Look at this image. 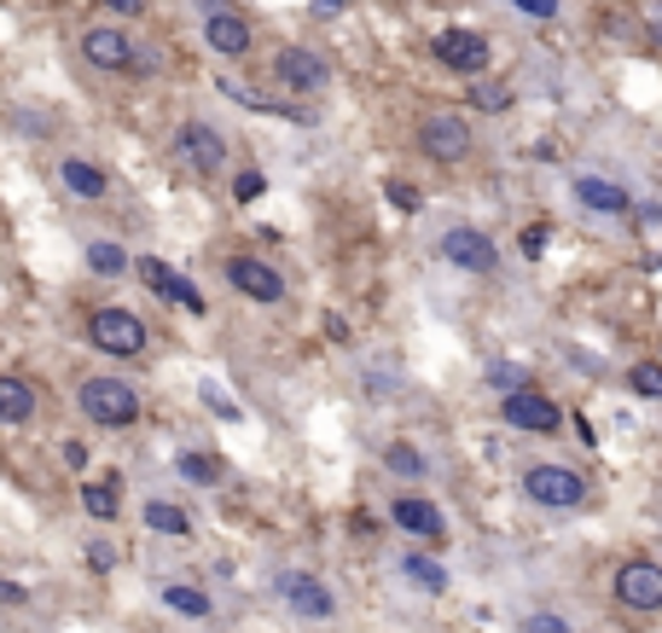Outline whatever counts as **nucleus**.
<instances>
[{
  "instance_id": "34",
  "label": "nucleus",
  "mask_w": 662,
  "mask_h": 633,
  "mask_svg": "<svg viewBox=\"0 0 662 633\" xmlns=\"http://www.w3.org/2000/svg\"><path fill=\"white\" fill-rule=\"evenodd\" d=\"M0 604H7V611H18V604H30V593H23L18 581H7V575H0Z\"/></svg>"
},
{
  "instance_id": "19",
  "label": "nucleus",
  "mask_w": 662,
  "mask_h": 633,
  "mask_svg": "<svg viewBox=\"0 0 662 633\" xmlns=\"http://www.w3.org/2000/svg\"><path fill=\"white\" fill-rule=\"evenodd\" d=\"M36 419V390L23 378L0 372V424H30Z\"/></svg>"
},
{
  "instance_id": "9",
  "label": "nucleus",
  "mask_w": 662,
  "mask_h": 633,
  "mask_svg": "<svg viewBox=\"0 0 662 633\" xmlns=\"http://www.w3.org/2000/svg\"><path fill=\"white\" fill-rule=\"evenodd\" d=\"M430 53H437L448 70H460V76H482L489 70V36H477V30H442L437 41H430Z\"/></svg>"
},
{
  "instance_id": "13",
  "label": "nucleus",
  "mask_w": 662,
  "mask_h": 633,
  "mask_svg": "<svg viewBox=\"0 0 662 633\" xmlns=\"http://www.w3.org/2000/svg\"><path fill=\"white\" fill-rule=\"evenodd\" d=\"M203 41H210V53H221V59H244L257 36H250V23L239 12H221L215 7L210 18H203Z\"/></svg>"
},
{
  "instance_id": "4",
  "label": "nucleus",
  "mask_w": 662,
  "mask_h": 633,
  "mask_svg": "<svg viewBox=\"0 0 662 633\" xmlns=\"http://www.w3.org/2000/svg\"><path fill=\"white\" fill-rule=\"evenodd\" d=\"M88 338H93V349H106V354H140L146 349V320L140 314H129V309H93L88 314Z\"/></svg>"
},
{
  "instance_id": "10",
  "label": "nucleus",
  "mask_w": 662,
  "mask_h": 633,
  "mask_svg": "<svg viewBox=\"0 0 662 633\" xmlns=\"http://www.w3.org/2000/svg\"><path fill=\"white\" fill-rule=\"evenodd\" d=\"M616 599L628 611H662V564L651 559H633L616 570Z\"/></svg>"
},
{
  "instance_id": "31",
  "label": "nucleus",
  "mask_w": 662,
  "mask_h": 633,
  "mask_svg": "<svg viewBox=\"0 0 662 633\" xmlns=\"http://www.w3.org/2000/svg\"><path fill=\"white\" fill-rule=\"evenodd\" d=\"M384 198H390V204H395V210H407V215H413V210L424 204V198H419L413 187H401V181H390V187H384Z\"/></svg>"
},
{
  "instance_id": "26",
  "label": "nucleus",
  "mask_w": 662,
  "mask_h": 633,
  "mask_svg": "<svg viewBox=\"0 0 662 633\" xmlns=\"http://www.w3.org/2000/svg\"><path fill=\"white\" fill-rule=\"evenodd\" d=\"M384 465L401 471V476H424V453H419L413 442H390V448H384Z\"/></svg>"
},
{
  "instance_id": "40",
  "label": "nucleus",
  "mask_w": 662,
  "mask_h": 633,
  "mask_svg": "<svg viewBox=\"0 0 662 633\" xmlns=\"http://www.w3.org/2000/svg\"><path fill=\"white\" fill-rule=\"evenodd\" d=\"M645 23H651V41H662V0H651V7H645Z\"/></svg>"
},
{
  "instance_id": "17",
  "label": "nucleus",
  "mask_w": 662,
  "mask_h": 633,
  "mask_svg": "<svg viewBox=\"0 0 662 633\" xmlns=\"http://www.w3.org/2000/svg\"><path fill=\"white\" fill-rule=\"evenodd\" d=\"M285 599H291L297 616H331L338 611V599H331L325 581H314V575H285Z\"/></svg>"
},
{
  "instance_id": "11",
  "label": "nucleus",
  "mask_w": 662,
  "mask_h": 633,
  "mask_svg": "<svg viewBox=\"0 0 662 633\" xmlns=\"http://www.w3.org/2000/svg\"><path fill=\"white\" fill-rule=\"evenodd\" d=\"M134 273H140V280L151 285V297H163V302H181V309L187 314H203V297L181 280V273H174L169 262H158V257H140L134 262Z\"/></svg>"
},
{
  "instance_id": "6",
  "label": "nucleus",
  "mask_w": 662,
  "mask_h": 633,
  "mask_svg": "<svg viewBox=\"0 0 662 633\" xmlns=\"http://www.w3.org/2000/svg\"><path fill=\"white\" fill-rule=\"evenodd\" d=\"M500 419L512 424V430H534V436H552L558 424H564V413H558V401L552 395H541L534 384H523V390H512L500 401Z\"/></svg>"
},
{
  "instance_id": "20",
  "label": "nucleus",
  "mask_w": 662,
  "mask_h": 633,
  "mask_svg": "<svg viewBox=\"0 0 662 633\" xmlns=\"http://www.w3.org/2000/svg\"><path fill=\"white\" fill-rule=\"evenodd\" d=\"M82 505H88V518L111 523V518L122 512V489H117V476H106V483H82Z\"/></svg>"
},
{
  "instance_id": "18",
  "label": "nucleus",
  "mask_w": 662,
  "mask_h": 633,
  "mask_svg": "<svg viewBox=\"0 0 662 633\" xmlns=\"http://www.w3.org/2000/svg\"><path fill=\"white\" fill-rule=\"evenodd\" d=\"M59 181H64V192H70V198H88V204H99V198L111 192L106 169H99V163H82V158H64Z\"/></svg>"
},
{
  "instance_id": "8",
  "label": "nucleus",
  "mask_w": 662,
  "mask_h": 633,
  "mask_svg": "<svg viewBox=\"0 0 662 633\" xmlns=\"http://www.w3.org/2000/svg\"><path fill=\"white\" fill-rule=\"evenodd\" d=\"M273 76L291 93H325L331 88V64L314 53V47H285V53L273 59Z\"/></svg>"
},
{
  "instance_id": "16",
  "label": "nucleus",
  "mask_w": 662,
  "mask_h": 633,
  "mask_svg": "<svg viewBox=\"0 0 662 633\" xmlns=\"http://www.w3.org/2000/svg\"><path fill=\"white\" fill-rule=\"evenodd\" d=\"M575 204H588L599 215H622V210H633V198H628V187L604 181V174H581V181H575Z\"/></svg>"
},
{
  "instance_id": "21",
  "label": "nucleus",
  "mask_w": 662,
  "mask_h": 633,
  "mask_svg": "<svg viewBox=\"0 0 662 633\" xmlns=\"http://www.w3.org/2000/svg\"><path fill=\"white\" fill-rule=\"evenodd\" d=\"M88 268L99 273V280H117V273H129L134 262H129V250H122V244L99 239V244H88Z\"/></svg>"
},
{
  "instance_id": "24",
  "label": "nucleus",
  "mask_w": 662,
  "mask_h": 633,
  "mask_svg": "<svg viewBox=\"0 0 662 633\" xmlns=\"http://www.w3.org/2000/svg\"><path fill=\"white\" fill-rule=\"evenodd\" d=\"M401 570L413 575L419 587H430V593H442V587H448V570H442V564H430V559H419V552H407V559H401Z\"/></svg>"
},
{
  "instance_id": "15",
  "label": "nucleus",
  "mask_w": 662,
  "mask_h": 633,
  "mask_svg": "<svg viewBox=\"0 0 662 633\" xmlns=\"http://www.w3.org/2000/svg\"><path fill=\"white\" fill-rule=\"evenodd\" d=\"M390 518H395V529H407V535H419V541H442V535H448L442 512H437L430 500H419V494L395 500V505H390Z\"/></svg>"
},
{
  "instance_id": "2",
  "label": "nucleus",
  "mask_w": 662,
  "mask_h": 633,
  "mask_svg": "<svg viewBox=\"0 0 662 633\" xmlns=\"http://www.w3.org/2000/svg\"><path fill=\"white\" fill-rule=\"evenodd\" d=\"M419 151L430 163H465L471 158V122L460 111H430L419 122Z\"/></svg>"
},
{
  "instance_id": "22",
  "label": "nucleus",
  "mask_w": 662,
  "mask_h": 633,
  "mask_svg": "<svg viewBox=\"0 0 662 633\" xmlns=\"http://www.w3.org/2000/svg\"><path fill=\"white\" fill-rule=\"evenodd\" d=\"M174 471H181L187 476V483H203V489H210V483H221V460H215V453H181V460H174Z\"/></svg>"
},
{
  "instance_id": "23",
  "label": "nucleus",
  "mask_w": 662,
  "mask_h": 633,
  "mask_svg": "<svg viewBox=\"0 0 662 633\" xmlns=\"http://www.w3.org/2000/svg\"><path fill=\"white\" fill-rule=\"evenodd\" d=\"M146 523L158 529V535H187V529H192L187 512H181V505H169V500H151L146 505Z\"/></svg>"
},
{
  "instance_id": "37",
  "label": "nucleus",
  "mask_w": 662,
  "mask_h": 633,
  "mask_svg": "<svg viewBox=\"0 0 662 633\" xmlns=\"http://www.w3.org/2000/svg\"><path fill=\"white\" fill-rule=\"evenodd\" d=\"M106 12H117V18H140L146 12V0H99Z\"/></svg>"
},
{
  "instance_id": "3",
  "label": "nucleus",
  "mask_w": 662,
  "mask_h": 633,
  "mask_svg": "<svg viewBox=\"0 0 662 633\" xmlns=\"http://www.w3.org/2000/svg\"><path fill=\"white\" fill-rule=\"evenodd\" d=\"M523 494L534 505H546V512H575V505H588V483L564 465H534L523 476Z\"/></svg>"
},
{
  "instance_id": "5",
  "label": "nucleus",
  "mask_w": 662,
  "mask_h": 633,
  "mask_svg": "<svg viewBox=\"0 0 662 633\" xmlns=\"http://www.w3.org/2000/svg\"><path fill=\"white\" fill-rule=\"evenodd\" d=\"M82 59H88L93 70L122 76V70L140 64V47L129 41V30H117V23H93V30H82Z\"/></svg>"
},
{
  "instance_id": "14",
  "label": "nucleus",
  "mask_w": 662,
  "mask_h": 633,
  "mask_svg": "<svg viewBox=\"0 0 662 633\" xmlns=\"http://www.w3.org/2000/svg\"><path fill=\"white\" fill-rule=\"evenodd\" d=\"M174 140H181V158H187L198 174H215V169L227 163V140L210 129V122H187Z\"/></svg>"
},
{
  "instance_id": "27",
  "label": "nucleus",
  "mask_w": 662,
  "mask_h": 633,
  "mask_svg": "<svg viewBox=\"0 0 662 633\" xmlns=\"http://www.w3.org/2000/svg\"><path fill=\"white\" fill-rule=\"evenodd\" d=\"M262 192H268V174L262 169H239L233 174V198H239V204H257Z\"/></svg>"
},
{
  "instance_id": "35",
  "label": "nucleus",
  "mask_w": 662,
  "mask_h": 633,
  "mask_svg": "<svg viewBox=\"0 0 662 633\" xmlns=\"http://www.w3.org/2000/svg\"><path fill=\"white\" fill-rule=\"evenodd\" d=\"M512 7L529 18H558V0H512Z\"/></svg>"
},
{
  "instance_id": "39",
  "label": "nucleus",
  "mask_w": 662,
  "mask_h": 633,
  "mask_svg": "<svg viewBox=\"0 0 662 633\" xmlns=\"http://www.w3.org/2000/svg\"><path fill=\"white\" fill-rule=\"evenodd\" d=\"M64 465L82 471V465H88V448H82V442H64Z\"/></svg>"
},
{
  "instance_id": "1",
  "label": "nucleus",
  "mask_w": 662,
  "mask_h": 633,
  "mask_svg": "<svg viewBox=\"0 0 662 633\" xmlns=\"http://www.w3.org/2000/svg\"><path fill=\"white\" fill-rule=\"evenodd\" d=\"M76 401H82V413L106 430H129L140 419V395H134V384H122V378H88Z\"/></svg>"
},
{
  "instance_id": "28",
  "label": "nucleus",
  "mask_w": 662,
  "mask_h": 633,
  "mask_svg": "<svg viewBox=\"0 0 662 633\" xmlns=\"http://www.w3.org/2000/svg\"><path fill=\"white\" fill-rule=\"evenodd\" d=\"M471 105H477V111H505V105H512V93H505L500 82H477V88H471Z\"/></svg>"
},
{
  "instance_id": "36",
  "label": "nucleus",
  "mask_w": 662,
  "mask_h": 633,
  "mask_svg": "<svg viewBox=\"0 0 662 633\" xmlns=\"http://www.w3.org/2000/svg\"><path fill=\"white\" fill-rule=\"evenodd\" d=\"M546 250V227H523V257H541Z\"/></svg>"
},
{
  "instance_id": "32",
  "label": "nucleus",
  "mask_w": 662,
  "mask_h": 633,
  "mask_svg": "<svg viewBox=\"0 0 662 633\" xmlns=\"http://www.w3.org/2000/svg\"><path fill=\"white\" fill-rule=\"evenodd\" d=\"M88 570H99V575L117 570V546H111V541H93V546H88Z\"/></svg>"
},
{
  "instance_id": "30",
  "label": "nucleus",
  "mask_w": 662,
  "mask_h": 633,
  "mask_svg": "<svg viewBox=\"0 0 662 633\" xmlns=\"http://www.w3.org/2000/svg\"><path fill=\"white\" fill-rule=\"evenodd\" d=\"M489 384H500L505 395H512V390H523V366H518V361H500V366H489Z\"/></svg>"
},
{
  "instance_id": "29",
  "label": "nucleus",
  "mask_w": 662,
  "mask_h": 633,
  "mask_svg": "<svg viewBox=\"0 0 662 633\" xmlns=\"http://www.w3.org/2000/svg\"><path fill=\"white\" fill-rule=\"evenodd\" d=\"M628 384H633V390H640V395H651V401H656V395H662V366H656V361H645V366H633V372H628Z\"/></svg>"
},
{
  "instance_id": "25",
  "label": "nucleus",
  "mask_w": 662,
  "mask_h": 633,
  "mask_svg": "<svg viewBox=\"0 0 662 633\" xmlns=\"http://www.w3.org/2000/svg\"><path fill=\"white\" fill-rule=\"evenodd\" d=\"M163 604L181 616H210V593H198V587H163Z\"/></svg>"
},
{
  "instance_id": "38",
  "label": "nucleus",
  "mask_w": 662,
  "mask_h": 633,
  "mask_svg": "<svg viewBox=\"0 0 662 633\" xmlns=\"http://www.w3.org/2000/svg\"><path fill=\"white\" fill-rule=\"evenodd\" d=\"M529 633H570L558 616H529Z\"/></svg>"
},
{
  "instance_id": "12",
  "label": "nucleus",
  "mask_w": 662,
  "mask_h": 633,
  "mask_svg": "<svg viewBox=\"0 0 662 633\" xmlns=\"http://www.w3.org/2000/svg\"><path fill=\"white\" fill-rule=\"evenodd\" d=\"M227 280H233V291L250 297V302H279V297H285V280H279L268 262H257V257H233V262H227Z\"/></svg>"
},
{
  "instance_id": "33",
  "label": "nucleus",
  "mask_w": 662,
  "mask_h": 633,
  "mask_svg": "<svg viewBox=\"0 0 662 633\" xmlns=\"http://www.w3.org/2000/svg\"><path fill=\"white\" fill-rule=\"evenodd\" d=\"M203 401H210V408H215V419H227V424L239 419V408H233V401H227L221 390H210V384H203Z\"/></svg>"
},
{
  "instance_id": "41",
  "label": "nucleus",
  "mask_w": 662,
  "mask_h": 633,
  "mask_svg": "<svg viewBox=\"0 0 662 633\" xmlns=\"http://www.w3.org/2000/svg\"><path fill=\"white\" fill-rule=\"evenodd\" d=\"M343 7H349V0H314V12H320V18H331V12H343Z\"/></svg>"
},
{
  "instance_id": "7",
  "label": "nucleus",
  "mask_w": 662,
  "mask_h": 633,
  "mask_svg": "<svg viewBox=\"0 0 662 633\" xmlns=\"http://www.w3.org/2000/svg\"><path fill=\"white\" fill-rule=\"evenodd\" d=\"M442 262H453L460 273H494L500 250L482 227H453V233H442Z\"/></svg>"
}]
</instances>
